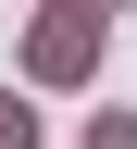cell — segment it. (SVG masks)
I'll use <instances>...</instances> for the list:
<instances>
[{
	"instance_id": "obj_2",
	"label": "cell",
	"mask_w": 137,
	"mask_h": 149,
	"mask_svg": "<svg viewBox=\"0 0 137 149\" xmlns=\"http://www.w3.org/2000/svg\"><path fill=\"white\" fill-rule=\"evenodd\" d=\"M87 149H137V124H125V112H100V124H87Z\"/></svg>"
},
{
	"instance_id": "obj_1",
	"label": "cell",
	"mask_w": 137,
	"mask_h": 149,
	"mask_svg": "<svg viewBox=\"0 0 137 149\" xmlns=\"http://www.w3.org/2000/svg\"><path fill=\"white\" fill-rule=\"evenodd\" d=\"M87 37H100V0H50V25H37V74L63 87V74L87 62Z\"/></svg>"
},
{
	"instance_id": "obj_3",
	"label": "cell",
	"mask_w": 137,
	"mask_h": 149,
	"mask_svg": "<svg viewBox=\"0 0 137 149\" xmlns=\"http://www.w3.org/2000/svg\"><path fill=\"white\" fill-rule=\"evenodd\" d=\"M0 149H37V124H25V112H0Z\"/></svg>"
}]
</instances>
